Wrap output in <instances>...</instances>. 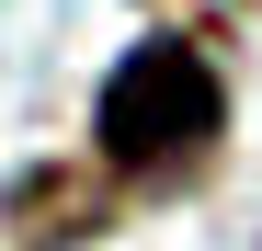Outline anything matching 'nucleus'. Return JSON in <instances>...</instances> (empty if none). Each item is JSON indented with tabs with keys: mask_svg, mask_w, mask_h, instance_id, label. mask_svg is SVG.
<instances>
[{
	"mask_svg": "<svg viewBox=\"0 0 262 251\" xmlns=\"http://www.w3.org/2000/svg\"><path fill=\"white\" fill-rule=\"evenodd\" d=\"M216 114H228V80H216V57L194 46V34H148V46H125L103 103H92V137L114 172H183V160L216 149Z\"/></svg>",
	"mask_w": 262,
	"mask_h": 251,
	"instance_id": "f257e3e1",
	"label": "nucleus"
}]
</instances>
